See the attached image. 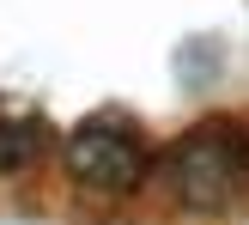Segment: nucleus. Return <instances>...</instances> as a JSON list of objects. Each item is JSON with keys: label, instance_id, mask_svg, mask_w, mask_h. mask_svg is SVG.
Wrapping results in <instances>:
<instances>
[{"label": "nucleus", "instance_id": "1", "mask_svg": "<svg viewBox=\"0 0 249 225\" xmlns=\"http://www.w3.org/2000/svg\"><path fill=\"white\" fill-rule=\"evenodd\" d=\"M152 183L182 213H231L249 201V116H207L158 152Z\"/></svg>", "mask_w": 249, "mask_h": 225}, {"label": "nucleus", "instance_id": "2", "mask_svg": "<svg viewBox=\"0 0 249 225\" xmlns=\"http://www.w3.org/2000/svg\"><path fill=\"white\" fill-rule=\"evenodd\" d=\"M158 152H146V140H134L122 122L104 116H85L79 128H67L61 140V170H67L73 189L97 195V201H128L152 183Z\"/></svg>", "mask_w": 249, "mask_h": 225}, {"label": "nucleus", "instance_id": "3", "mask_svg": "<svg viewBox=\"0 0 249 225\" xmlns=\"http://www.w3.org/2000/svg\"><path fill=\"white\" fill-rule=\"evenodd\" d=\"M43 152H49V122H36V116H6V110H0V177L31 170Z\"/></svg>", "mask_w": 249, "mask_h": 225}]
</instances>
